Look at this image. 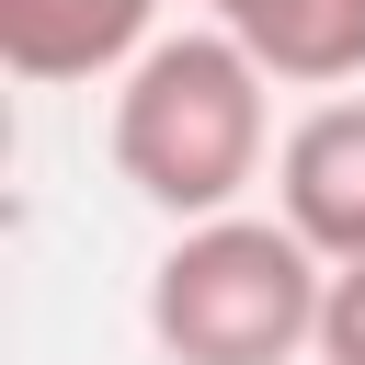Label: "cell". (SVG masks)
<instances>
[{
    "label": "cell",
    "mask_w": 365,
    "mask_h": 365,
    "mask_svg": "<svg viewBox=\"0 0 365 365\" xmlns=\"http://www.w3.org/2000/svg\"><path fill=\"white\" fill-rule=\"evenodd\" d=\"M262 57L228 23H182L160 34L125 80H114V171L160 205V217H228L262 160H274V103H262Z\"/></svg>",
    "instance_id": "cell-1"
},
{
    "label": "cell",
    "mask_w": 365,
    "mask_h": 365,
    "mask_svg": "<svg viewBox=\"0 0 365 365\" xmlns=\"http://www.w3.org/2000/svg\"><path fill=\"white\" fill-rule=\"evenodd\" d=\"M319 308H331V262L251 205L194 217L148 262V342L171 365H297L319 354Z\"/></svg>",
    "instance_id": "cell-2"
},
{
    "label": "cell",
    "mask_w": 365,
    "mask_h": 365,
    "mask_svg": "<svg viewBox=\"0 0 365 365\" xmlns=\"http://www.w3.org/2000/svg\"><path fill=\"white\" fill-rule=\"evenodd\" d=\"M274 217L342 274V262H365V103L342 91V103H308L297 125H285V148H274Z\"/></svg>",
    "instance_id": "cell-3"
},
{
    "label": "cell",
    "mask_w": 365,
    "mask_h": 365,
    "mask_svg": "<svg viewBox=\"0 0 365 365\" xmlns=\"http://www.w3.org/2000/svg\"><path fill=\"white\" fill-rule=\"evenodd\" d=\"M160 46V0H0V68L34 91L125 80Z\"/></svg>",
    "instance_id": "cell-4"
},
{
    "label": "cell",
    "mask_w": 365,
    "mask_h": 365,
    "mask_svg": "<svg viewBox=\"0 0 365 365\" xmlns=\"http://www.w3.org/2000/svg\"><path fill=\"white\" fill-rule=\"evenodd\" d=\"M251 57H262V80H285V91H342V80H365V0H205Z\"/></svg>",
    "instance_id": "cell-5"
},
{
    "label": "cell",
    "mask_w": 365,
    "mask_h": 365,
    "mask_svg": "<svg viewBox=\"0 0 365 365\" xmlns=\"http://www.w3.org/2000/svg\"><path fill=\"white\" fill-rule=\"evenodd\" d=\"M319 365H365V262L331 274V308H319Z\"/></svg>",
    "instance_id": "cell-6"
}]
</instances>
